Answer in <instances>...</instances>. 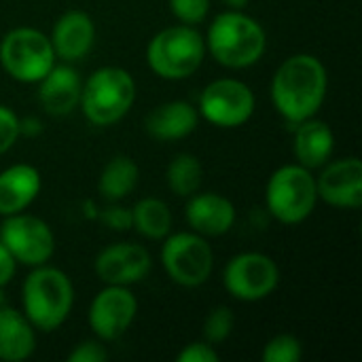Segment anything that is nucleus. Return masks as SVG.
<instances>
[{"instance_id": "nucleus-1", "label": "nucleus", "mask_w": 362, "mask_h": 362, "mask_svg": "<svg viewBox=\"0 0 362 362\" xmlns=\"http://www.w3.org/2000/svg\"><path fill=\"white\" fill-rule=\"evenodd\" d=\"M329 89L325 64L312 53L286 57L274 72L269 95L276 112L291 125H297L322 108Z\"/></svg>"}, {"instance_id": "nucleus-2", "label": "nucleus", "mask_w": 362, "mask_h": 362, "mask_svg": "<svg viewBox=\"0 0 362 362\" xmlns=\"http://www.w3.org/2000/svg\"><path fill=\"white\" fill-rule=\"evenodd\" d=\"M204 40L206 51H210L221 66L231 70L255 66L267 49L265 28L244 13V8H227L218 13Z\"/></svg>"}, {"instance_id": "nucleus-3", "label": "nucleus", "mask_w": 362, "mask_h": 362, "mask_svg": "<svg viewBox=\"0 0 362 362\" xmlns=\"http://www.w3.org/2000/svg\"><path fill=\"white\" fill-rule=\"evenodd\" d=\"M23 316L40 333L57 331L70 316L74 305V286L66 272L38 265L25 276L21 284Z\"/></svg>"}, {"instance_id": "nucleus-4", "label": "nucleus", "mask_w": 362, "mask_h": 362, "mask_svg": "<svg viewBox=\"0 0 362 362\" xmlns=\"http://www.w3.org/2000/svg\"><path fill=\"white\" fill-rule=\"evenodd\" d=\"M136 102V81L119 66L98 68L81 87L78 106L91 125L108 127L119 123Z\"/></svg>"}, {"instance_id": "nucleus-5", "label": "nucleus", "mask_w": 362, "mask_h": 362, "mask_svg": "<svg viewBox=\"0 0 362 362\" xmlns=\"http://www.w3.org/2000/svg\"><path fill=\"white\" fill-rule=\"evenodd\" d=\"M204 36L187 23L159 30L146 47L148 68L165 81H182L195 74L206 57Z\"/></svg>"}, {"instance_id": "nucleus-6", "label": "nucleus", "mask_w": 362, "mask_h": 362, "mask_svg": "<svg viewBox=\"0 0 362 362\" xmlns=\"http://www.w3.org/2000/svg\"><path fill=\"white\" fill-rule=\"evenodd\" d=\"M318 204L316 176L301 163H286L267 180L265 206L282 225H299L308 221Z\"/></svg>"}, {"instance_id": "nucleus-7", "label": "nucleus", "mask_w": 362, "mask_h": 362, "mask_svg": "<svg viewBox=\"0 0 362 362\" xmlns=\"http://www.w3.org/2000/svg\"><path fill=\"white\" fill-rule=\"evenodd\" d=\"M57 62L45 32L21 25L6 32L0 40V66L19 83H38Z\"/></svg>"}, {"instance_id": "nucleus-8", "label": "nucleus", "mask_w": 362, "mask_h": 362, "mask_svg": "<svg viewBox=\"0 0 362 362\" xmlns=\"http://www.w3.org/2000/svg\"><path fill=\"white\" fill-rule=\"evenodd\" d=\"M161 265L178 286L197 288L212 276L214 252L208 240L195 231L168 233L161 246Z\"/></svg>"}, {"instance_id": "nucleus-9", "label": "nucleus", "mask_w": 362, "mask_h": 362, "mask_svg": "<svg viewBox=\"0 0 362 362\" xmlns=\"http://www.w3.org/2000/svg\"><path fill=\"white\" fill-rule=\"evenodd\" d=\"M255 104V93L244 81L225 76L204 87L197 112L214 127L235 129L250 121Z\"/></svg>"}, {"instance_id": "nucleus-10", "label": "nucleus", "mask_w": 362, "mask_h": 362, "mask_svg": "<svg viewBox=\"0 0 362 362\" xmlns=\"http://www.w3.org/2000/svg\"><path fill=\"white\" fill-rule=\"evenodd\" d=\"M223 284L233 299L257 303L267 299L278 288L280 269L269 255L240 252L225 265Z\"/></svg>"}, {"instance_id": "nucleus-11", "label": "nucleus", "mask_w": 362, "mask_h": 362, "mask_svg": "<svg viewBox=\"0 0 362 362\" xmlns=\"http://www.w3.org/2000/svg\"><path fill=\"white\" fill-rule=\"evenodd\" d=\"M0 242L17 265L38 267L55 255V233L38 216L17 212L6 216L0 227Z\"/></svg>"}, {"instance_id": "nucleus-12", "label": "nucleus", "mask_w": 362, "mask_h": 362, "mask_svg": "<svg viewBox=\"0 0 362 362\" xmlns=\"http://www.w3.org/2000/svg\"><path fill=\"white\" fill-rule=\"evenodd\" d=\"M138 299L129 286L106 284L91 301L87 322L100 341L119 339L136 320Z\"/></svg>"}, {"instance_id": "nucleus-13", "label": "nucleus", "mask_w": 362, "mask_h": 362, "mask_svg": "<svg viewBox=\"0 0 362 362\" xmlns=\"http://www.w3.org/2000/svg\"><path fill=\"white\" fill-rule=\"evenodd\" d=\"M153 259L142 244L117 242L100 250L93 269L104 284L132 286L151 274Z\"/></svg>"}, {"instance_id": "nucleus-14", "label": "nucleus", "mask_w": 362, "mask_h": 362, "mask_svg": "<svg viewBox=\"0 0 362 362\" xmlns=\"http://www.w3.org/2000/svg\"><path fill=\"white\" fill-rule=\"evenodd\" d=\"M318 199L333 208L356 210L362 206V163L358 157L327 161L316 176Z\"/></svg>"}, {"instance_id": "nucleus-15", "label": "nucleus", "mask_w": 362, "mask_h": 362, "mask_svg": "<svg viewBox=\"0 0 362 362\" xmlns=\"http://www.w3.org/2000/svg\"><path fill=\"white\" fill-rule=\"evenodd\" d=\"M49 40L57 59L66 64L83 59L95 42V23L85 11H66L53 23Z\"/></svg>"}, {"instance_id": "nucleus-16", "label": "nucleus", "mask_w": 362, "mask_h": 362, "mask_svg": "<svg viewBox=\"0 0 362 362\" xmlns=\"http://www.w3.org/2000/svg\"><path fill=\"white\" fill-rule=\"evenodd\" d=\"M187 223L191 231L204 235V238H218L225 235L233 223H235V206L231 199H227L221 193L206 191V193H193L189 195L187 208H185Z\"/></svg>"}, {"instance_id": "nucleus-17", "label": "nucleus", "mask_w": 362, "mask_h": 362, "mask_svg": "<svg viewBox=\"0 0 362 362\" xmlns=\"http://www.w3.org/2000/svg\"><path fill=\"white\" fill-rule=\"evenodd\" d=\"M38 85V102L51 117H66L70 115L81 100L83 81L78 72L64 64H53V68L36 83Z\"/></svg>"}, {"instance_id": "nucleus-18", "label": "nucleus", "mask_w": 362, "mask_h": 362, "mask_svg": "<svg viewBox=\"0 0 362 362\" xmlns=\"http://www.w3.org/2000/svg\"><path fill=\"white\" fill-rule=\"evenodd\" d=\"M199 112L193 104L185 100H170L155 106L144 121L151 138L159 142H174L191 136L197 129Z\"/></svg>"}, {"instance_id": "nucleus-19", "label": "nucleus", "mask_w": 362, "mask_h": 362, "mask_svg": "<svg viewBox=\"0 0 362 362\" xmlns=\"http://www.w3.org/2000/svg\"><path fill=\"white\" fill-rule=\"evenodd\" d=\"M42 189L40 172L30 163H15L0 172V214L25 212Z\"/></svg>"}, {"instance_id": "nucleus-20", "label": "nucleus", "mask_w": 362, "mask_h": 362, "mask_svg": "<svg viewBox=\"0 0 362 362\" xmlns=\"http://www.w3.org/2000/svg\"><path fill=\"white\" fill-rule=\"evenodd\" d=\"M333 148H335V134L329 123L316 117L297 123L295 142H293V153L297 157V163H301L308 170H318L331 159Z\"/></svg>"}, {"instance_id": "nucleus-21", "label": "nucleus", "mask_w": 362, "mask_h": 362, "mask_svg": "<svg viewBox=\"0 0 362 362\" xmlns=\"http://www.w3.org/2000/svg\"><path fill=\"white\" fill-rule=\"evenodd\" d=\"M36 350V329L15 308H0V361L21 362Z\"/></svg>"}, {"instance_id": "nucleus-22", "label": "nucleus", "mask_w": 362, "mask_h": 362, "mask_svg": "<svg viewBox=\"0 0 362 362\" xmlns=\"http://www.w3.org/2000/svg\"><path fill=\"white\" fill-rule=\"evenodd\" d=\"M140 180V168L132 157L117 155L112 157L98 180V191L108 202H121L127 195H132Z\"/></svg>"}, {"instance_id": "nucleus-23", "label": "nucleus", "mask_w": 362, "mask_h": 362, "mask_svg": "<svg viewBox=\"0 0 362 362\" xmlns=\"http://www.w3.org/2000/svg\"><path fill=\"white\" fill-rule=\"evenodd\" d=\"M129 214L132 227L146 240H163L172 231V210L159 197H142Z\"/></svg>"}, {"instance_id": "nucleus-24", "label": "nucleus", "mask_w": 362, "mask_h": 362, "mask_svg": "<svg viewBox=\"0 0 362 362\" xmlns=\"http://www.w3.org/2000/svg\"><path fill=\"white\" fill-rule=\"evenodd\" d=\"M165 180H168V187L172 193H176L180 197H189L199 191L202 180H204V168L195 155L180 153L170 161Z\"/></svg>"}, {"instance_id": "nucleus-25", "label": "nucleus", "mask_w": 362, "mask_h": 362, "mask_svg": "<svg viewBox=\"0 0 362 362\" xmlns=\"http://www.w3.org/2000/svg\"><path fill=\"white\" fill-rule=\"evenodd\" d=\"M233 329H235L233 310L227 305H218L204 320V339L212 346H218L231 337Z\"/></svg>"}, {"instance_id": "nucleus-26", "label": "nucleus", "mask_w": 362, "mask_h": 362, "mask_svg": "<svg viewBox=\"0 0 362 362\" xmlns=\"http://www.w3.org/2000/svg\"><path fill=\"white\" fill-rule=\"evenodd\" d=\"M303 358V346L295 335L280 333L274 335L263 348L265 362H299Z\"/></svg>"}, {"instance_id": "nucleus-27", "label": "nucleus", "mask_w": 362, "mask_h": 362, "mask_svg": "<svg viewBox=\"0 0 362 362\" xmlns=\"http://www.w3.org/2000/svg\"><path fill=\"white\" fill-rule=\"evenodd\" d=\"M172 15L187 25L202 23L210 13V0H168Z\"/></svg>"}, {"instance_id": "nucleus-28", "label": "nucleus", "mask_w": 362, "mask_h": 362, "mask_svg": "<svg viewBox=\"0 0 362 362\" xmlns=\"http://www.w3.org/2000/svg\"><path fill=\"white\" fill-rule=\"evenodd\" d=\"M21 134V121L13 108L0 104V155L8 153Z\"/></svg>"}, {"instance_id": "nucleus-29", "label": "nucleus", "mask_w": 362, "mask_h": 362, "mask_svg": "<svg viewBox=\"0 0 362 362\" xmlns=\"http://www.w3.org/2000/svg\"><path fill=\"white\" fill-rule=\"evenodd\" d=\"M108 361V350L104 348V341H81L76 348L70 350L68 362H104Z\"/></svg>"}, {"instance_id": "nucleus-30", "label": "nucleus", "mask_w": 362, "mask_h": 362, "mask_svg": "<svg viewBox=\"0 0 362 362\" xmlns=\"http://www.w3.org/2000/svg\"><path fill=\"white\" fill-rule=\"evenodd\" d=\"M178 362H218L221 356L218 352L214 350L212 344H208L206 339L204 341H193V344H187L180 354L176 356Z\"/></svg>"}, {"instance_id": "nucleus-31", "label": "nucleus", "mask_w": 362, "mask_h": 362, "mask_svg": "<svg viewBox=\"0 0 362 362\" xmlns=\"http://www.w3.org/2000/svg\"><path fill=\"white\" fill-rule=\"evenodd\" d=\"M15 269H17V263L15 259L11 257V252L4 248V244L0 242V288L6 286L13 276H15Z\"/></svg>"}, {"instance_id": "nucleus-32", "label": "nucleus", "mask_w": 362, "mask_h": 362, "mask_svg": "<svg viewBox=\"0 0 362 362\" xmlns=\"http://www.w3.org/2000/svg\"><path fill=\"white\" fill-rule=\"evenodd\" d=\"M106 221L115 229H127V227H132V214L129 212H123L121 208H110L106 212Z\"/></svg>"}, {"instance_id": "nucleus-33", "label": "nucleus", "mask_w": 362, "mask_h": 362, "mask_svg": "<svg viewBox=\"0 0 362 362\" xmlns=\"http://www.w3.org/2000/svg\"><path fill=\"white\" fill-rule=\"evenodd\" d=\"M229 8H244L250 0H223Z\"/></svg>"}]
</instances>
